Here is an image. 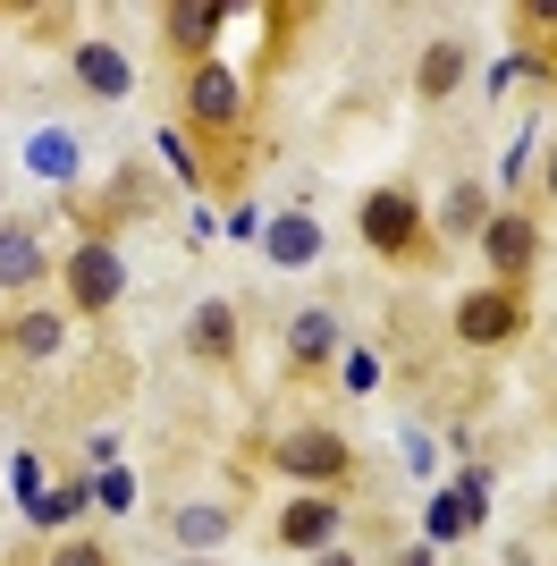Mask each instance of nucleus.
Masks as SVG:
<instances>
[{
	"label": "nucleus",
	"mask_w": 557,
	"mask_h": 566,
	"mask_svg": "<svg viewBox=\"0 0 557 566\" xmlns=\"http://www.w3.org/2000/svg\"><path fill=\"white\" fill-rule=\"evenodd\" d=\"M355 237H364L380 262H397V271H431V262L448 254L440 237H431V212L414 203V187H371L364 212H355Z\"/></svg>",
	"instance_id": "obj_1"
},
{
	"label": "nucleus",
	"mask_w": 557,
	"mask_h": 566,
	"mask_svg": "<svg viewBox=\"0 0 557 566\" xmlns=\"http://www.w3.org/2000/svg\"><path fill=\"white\" fill-rule=\"evenodd\" d=\"M262 465H271L278 482H304V491H347L355 482V440L329 431V423H296L262 449Z\"/></svg>",
	"instance_id": "obj_2"
},
{
	"label": "nucleus",
	"mask_w": 557,
	"mask_h": 566,
	"mask_svg": "<svg viewBox=\"0 0 557 566\" xmlns=\"http://www.w3.org/2000/svg\"><path fill=\"white\" fill-rule=\"evenodd\" d=\"M178 118H186V136H203V153H220V161H229L237 136H245V85H237V69H220V60L186 69Z\"/></svg>",
	"instance_id": "obj_3"
},
{
	"label": "nucleus",
	"mask_w": 557,
	"mask_h": 566,
	"mask_svg": "<svg viewBox=\"0 0 557 566\" xmlns=\"http://www.w3.org/2000/svg\"><path fill=\"white\" fill-rule=\"evenodd\" d=\"M60 296H69L76 322H102V313L127 305V262H118L111 237H76L69 262H60Z\"/></svg>",
	"instance_id": "obj_4"
},
{
	"label": "nucleus",
	"mask_w": 557,
	"mask_h": 566,
	"mask_svg": "<svg viewBox=\"0 0 557 566\" xmlns=\"http://www.w3.org/2000/svg\"><path fill=\"white\" fill-rule=\"evenodd\" d=\"M448 331H456V347H507V338H524V287H498V280L464 287Z\"/></svg>",
	"instance_id": "obj_5"
},
{
	"label": "nucleus",
	"mask_w": 557,
	"mask_h": 566,
	"mask_svg": "<svg viewBox=\"0 0 557 566\" xmlns=\"http://www.w3.org/2000/svg\"><path fill=\"white\" fill-rule=\"evenodd\" d=\"M338 533H347L338 491H296L278 507V524H271V542L287 549V558H322V549H338Z\"/></svg>",
	"instance_id": "obj_6"
},
{
	"label": "nucleus",
	"mask_w": 557,
	"mask_h": 566,
	"mask_svg": "<svg viewBox=\"0 0 557 566\" xmlns=\"http://www.w3.org/2000/svg\"><path fill=\"white\" fill-rule=\"evenodd\" d=\"M482 262H490V280H498V287H524V271L540 262V220L533 212H490Z\"/></svg>",
	"instance_id": "obj_7"
},
{
	"label": "nucleus",
	"mask_w": 557,
	"mask_h": 566,
	"mask_svg": "<svg viewBox=\"0 0 557 566\" xmlns=\"http://www.w3.org/2000/svg\"><path fill=\"white\" fill-rule=\"evenodd\" d=\"M464 76H473V43H464V34H431L422 60H414V102H422V111H440V102H456Z\"/></svg>",
	"instance_id": "obj_8"
},
{
	"label": "nucleus",
	"mask_w": 557,
	"mask_h": 566,
	"mask_svg": "<svg viewBox=\"0 0 557 566\" xmlns=\"http://www.w3.org/2000/svg\"><path fill=\"white\" fill-rule=\"evenodd\" d=\"M69 69H76V85H85L93 102H127V94H136V69H127V51L102 43V34H76V43H69Z\"/></svg>",
	"instance_id": "obj_9"
},
{
	"label": "nucleus",
	"mask_w": 557,
	"mask_h": 566,
	"mask_svg": "<svg viewBox=\"0 0 557 566\" xmlns=\"http://www.w3.org/2000/svg\"><path fill=\"white\" fill-rule=\"evenodd\" d=\"M220 25H229V9H220V0H169V9H161V34H169V51H178L186 69H203V60H211Z\"/></svg>",
	"instance_id": "obj_10"
},
{
	"label": "nucleus",
	"mask_w": 557,
	"mask_h": 566,
	"mask_svg": "<svg viewBox=\"0 0 557 566\" xmlns=\"http://www.w3.org/2000/svg\"><path fill=\"white\" fill-rule=\"evenodd\" d=\"M60 347H69V313H51V305H25L0 322V355H18V364H51Z\"/></svg>",
	"instance_id": "obj_11"
},
{
	"label": "nucleus",
	"mask_w": 557,
	"mask_h": 566,
	"mask_svg": "<svg viewBox=\"0 0 557 566\" xmlns=\"http://www.w3.org/2000/svg\"><path fill=\"white\" fill-rule=\"evenodd\" d=\"M482 229H490L482 178H456V187H448V203H440V220H431V237H440V245H482Z\"/></svg>",
	"instance_id": "obj_12"
},
{
	"label": "nucleus",
	"mask_w": 557,
	"mask_h": 566,
	"mask_svg": "<svg viewBox=\"0 0 557 566\" xmlns=\"http://www.w3.org/2000/svg\"><path fill=\"white\" fill-rule=\"evenodd\" d=\"M186 347L203 355L211 373H229V364H237V305H229V296L195 305V322H186Z\"/></svg>",
	"instance_id": "obj_13"
},
{
	"label": "nucleus",
	"mask_w": 557,
	"mask_h": 566,
	"mask_svg": "<svg viewBox=\"0 0 557 566\" xmlns=\"http://www.w3.org/2000/svg\"><path fill=\"white\" fill-rule=\"evenodd\" d=\"M287 355H296V373H329V364H338V313L304 305L296 322H287Z\"/></svg>",
	"instance_id": "obj_14"
},
{
	"label": "nucleus",
	"mask_w": 557,
	"mask_h": 566,
	"mask_svg": "<svg viewBox=\"0 0 557 566\" xmlns=\"http://www.w3.org/2000/svg\"><path fill=\"white\" fill-rule=\"evenodd\" d=\"M43 271H51L43 237H34V229H18V220H9V229H0V296H25V287L43 280Z\"/></svg>",
	"instance_id": "obj_15"
},
{
	"label": "nucleus",
	"mask_w": 557,
	"mask_h": 566,
	"mask_svg": "<svg viewBox=\"0 0 557 566\" xmlns=\"http://www.w3.org/2000/svg\"><path fill=\"white\" fill-rule=\"evenodd\" d=\"M262 254H271L278 271H304V262L322 254V220L313 212H278L271 229H262Z\"/></svg>",
	"instance_id": "obj_16"
},
{
	"label": "nucleus",
	"mask_w": 557,
	"mask_h": 566,
	"mask_svg": "<svg viewBox=\"0 0 557 566\" xmlns=\"http://www.w3.org/2000/svg\"><path fill=\"white\" fill-rule=\"evenodd\" d=\"M237 533V507H211V499H195V507H178V542L203 558V549H220Z\"/></svg>",
	"instance_id": "obj_17"
},
{
	"label": "nucleus",
	"mask_w": 557,
	"mask_h": 566,
	"mask_svg": "<svg viewBox=\"0 0 557 566\" xmlns=\"http://www.w3.org/2000/svg\"><path fill=\"white\" fill-rule=\"evenodd\" d=\"M85 482H51V491L43 499H34V507H25V516H34V524H43V533H60V524H76V507H85Z\"/></svg>",
	"instance_id": "obj_18"
},
{
	"label": "nucleus",
	"mask_w": 557,
	"mask_h": 566,
	"mask_svg": "<svg viewBox=\"0 0 557 566\" xmlns=\"http://www.w3.org/2000/svg\"><path fill=\"white\" fill-rule=\"evenodd\" d=\"M262 25H271V43H262V60H271V69H278V60L296 51V25H304V9H296V0H287V9H278V0H271V9H262Z\"/></svg>",
	"instance_id": "obj_19"
},
{
	"label": "nucleus",
	"mask_w": 557,
	"mask_h": 566,
	"mask_svg": "<svg viewBox=\"0 0 557 566\" xmlns=\"http://www.w3.org/2000/svg\"><path fill=\"white\" fill-rule=\"evenodd\" d=\"M51 566H118V558H111L102 542H93V533H69V542L51 549Z\"/></svg>",
	"instance_id": "obj_20"
},
{
	"label": "nucleus",
	"mask_w": 557,
	"mask_h": 566,
	"mask_svg": "<svg viewBox=\"0 0 557 566\" xmlns=\"http://www.w3.org/2000/svg\"><path fill=\"white\" fill-rule=\"evenodd\" d=\"M464 524H473V516H464V499H456V491H448V499H431V542H456Z\"/></svg>",
	"instance_id": "obj_21"
},
{
	"label": "nucleus",
	"mask_w": 557,
	"mask_h": 566,
	"mask_svg": "<svg viewBox=\"0 0 557 566\" xmlns=\"http://www.w3.org/2000/svg\"><path fill=\"white\" fill-rule=\"evenodd\" d=\"M161 153H169V169H178L186 187H203V161H195V144H186L178 127H169V136H161Z\"/></svg>",
	"instance_id": "obj_22"
},
{
	"label": "nucleus",
	"mask_w": 557,
	"mask_h": 566,
	"mask_svg": "<svg viewBox=\"0 0 557 566\" xmlns=\"http://www.w3.org/2000/svg\"><path fill=\"white\" fill-rule=\"evenodd\" d=\"M371 380H380V364H371V355L355 347V355H347V389H371Z\"/></svg>",
	"instance_id": "obj_23"
},
{
	"label": "nucleus",
	"mask_w": 557,
	"mask_h": 566,
	"mask_svg": "<svg viewBox=\"0 0 557 566\" xmlns=\"http://www.w3.org/2000/svg\"><path fill=\"white\" fill-rule=\"evenodd\" d=\"M389 566H431V542H414V549H397Z\"/></svg>",
	"instance_id": "obj_24"
},
{
	"label": "nucleus",
	"mask_w": 557,
	"mask_h": 566,
	"mask_svg": "<svg viewBox=\"0 0 557 566\" xmlns=\"http://www.w3.org/2000/svg\"><path fill=\"white\" fill-rule=\"evenodd\" d=\"M540 187H549V212H557V144H549V161H540Z\"/></svg>",
	"instance_id": "obj_25"
},
{
	"label": "nucleus",
	"mask_w": 557,
	"mask_h": 566,
	"mask_svg": "<svg viewBox=\"0 0 557 566\" xmlns=\"http://www.w3.org/2000/svg\"><path fill=\"white\" fill-rule=\"evenodd\" d=\"M313 566H364V558H355V549H322Z\"/></svg>",
	"instance_id": "obj_26"
},
{
	"label": "nucleus",
	"mask_w": 557,
	"mask_h": 566,
	"mask_svg": "<svg viewBox=\"0 0 557 566\" xmlns=\"http://www.w3.org/2000/svg\"><path fill=\"white\" fill-rule=\"evenodd\" d=\"M549 76H557V25H549Z\"/></svg>",
	"instance_id": "obj_27"
},
{
	"label": "nucleus",
	"mask_w": 557,
	"mask_h": 566,
	"mask_svg": "<svg viewBox=\"0 0 557 566\" xmlns=\"http://www.w3.org/2000/svg\"><path fill=\"white\" fill-rule=\"evenodd\" d=\"M178 566H220V558H178Z\"/></svg>",
	"instance_id": "obj_28"
},
{
	"label": "nucleus",
	"mask_w": 557,
	"mask_h": 566,
	"mask_svg": "<svg viewBox=\"0 0 557 566\" xmlns=\"http://www.w3.org/2000/svg\"><path fill=\"white\" fill-rule=\"evenodd\" d=\"M549 524H557V499H549Z\"/></svg>",
	"instance_id": "obj_29"
}]
</instances>
